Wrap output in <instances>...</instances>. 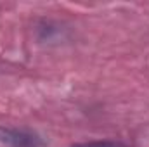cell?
<instances>
[{
    "mask_svg": "<svg viewBox=\"0 0 149 147\" xmlns=\"http://www.w3.org/2000/svg\"><path fill=\"white\" fill-rule=\"evenodd\" d=\"M73 147H120L114 142H109V140H101V142H85V144H76Z\"/></svg>",
    "mask_w": 149,
    "mask_h": 147,
    "instance_id": "obj_2",
    "label": "cell"
},
{
    "mask_svg": "<svg viewBox=\"0 0 149 147\" xmlns=\"http://www.w3.org/2000/svg\"><path fill=\"white\" fill-rule=\"evenodd\" d=\"M0 142L14 146V147H28V146H35L37 144V137L28 133V132H24V130L0 126Z\"/></svg>",
    "mask_w": 149,
    "mask_h": 147,
    "instance_id": "obj_1",
    "label": "cell"
}]
</instances>
